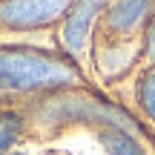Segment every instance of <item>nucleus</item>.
I'll list each match as a JSON object with an SVG mask.
<instances>
[{"label":"nucleus","mask_w":155,"mask_h":155,"mask_svg":"<svg viewBox=\"0 0 155 155\" xmlns=\"http://www.w3.org/2000/svg\"><path fill=\"white\" fill-rule=\"evenodd\" d=\"M75 78L72 66L38 52H0V98L12 92L61 86Z\"/></svg>","instance_id":"nucleus-1"},{"label":"nucleus","mask_w":155,"mask_h":155,"mask_svg":"<svg viewBox=\"0 0 155 155\" xmlns=\"http://www.w3.org/2000/svg\"><path fill=\"white\" fill-rule=\"evenodd\" d=\"M69 0H3L0 3V23L6 26H46L63 15Z\"/></svg>","instance_id":"nucleus-2"},{"label":"nucleus","mask_w":155,"mask_h":155,"mask_svg":"<svg viewBox=\"0 0 155 155\" xmlns=\"http://www.w3.org/2000/svg\"><path fill=\"white\" fill-rule=\"evenodd\" d=\"M52 115L61 118V121H72V124L75 121H89V124H112L118 129L132 127V118L124 115L121 109L106 106L101 101H89V98H66V101H61V106Z\"/></svg>","instance_id":"nucleus-3"},{"label":"nucleus","mask_w":155,"mask_h":155,"mask_svg":"<svg viewBox=\"0 0 155 155\" xmlns=\"http://www.w3.org/2000/svg\"><path fill=\"white\" fill-rule=\"evenodd\" d=\"M104 6V0H78L72 15H69L66 26H63V43H66V49L78 55V52L83 49V40H86L89 35V23H92L95 12Z\"/></svg>","instance_id":"nucleus-4"},{"label":"nucleus","mask_w":155,"mask_h":155,"mask_svg":"<svg viewBox=\"0 0 155 155\" xmlns=\"http://www.w3.org/2000/svg\"><path fill=\"white\" fill-rule=\"evenodd\" d=\"M152 0H115L109 6L106 15V29L115 35H127L144 20V15L150 12Z\"/></svg>","instance_id":"nucleus-5"},{"label":"nucleus","mask_w":155,"mask_h":155,"mask_svg":"<svg viewBox=\"0 0 155 155\" xmlns=\"http://www.w3.org/2000/svg\"><path fill=\"white\" fill-rule=\"evenodd\" d=\"M101 144L106 147L109 155H144L141 144L127 132V129H118V127H109L101 132Z\"/></svg>","instance_id":"nucleus-6"},{"label":"nucleus","mask_w":155,"mask_h":155,"mask_svg":"<svg viewBox=\"0 0 155 155\" xmlns=\"http://www.w3.org/2000/svg\"><path fill=\"white\" fill-rule=\"evenodd\" d=\"M20 129H23V118L17 112H0V155H6L12 150Z\"/></svg>","instance_id":"nucleus-7"},{"label":"nucleus","mask_w":155,"mask_h":155,"mask_svg":"<svg viewBox=\"0 0 155 155\" xmlns=\"http://www.w3.org/2000/svg\"><path fill=\"white\" fill-rule=\"evenodd\" d=\"M141 98H144V106H147V112L155 118V72L144 81V86H141Z\"/></svg>","instance_id":"nucleus-8"},{"label":"nucleus","mask_w":155,"mask_h":155,"mask_svg":"<svg viewBox=\"0 0 155 155\" xmlns=\"http://www.w3.org/2000/svg\"><path fill=\"white\" fill-rule=\"evenodd\" d=\"M150 58L155 61V26H152V35H150Z\"/></svg>","instance_id":"nucleus-9"}]
</instances>
